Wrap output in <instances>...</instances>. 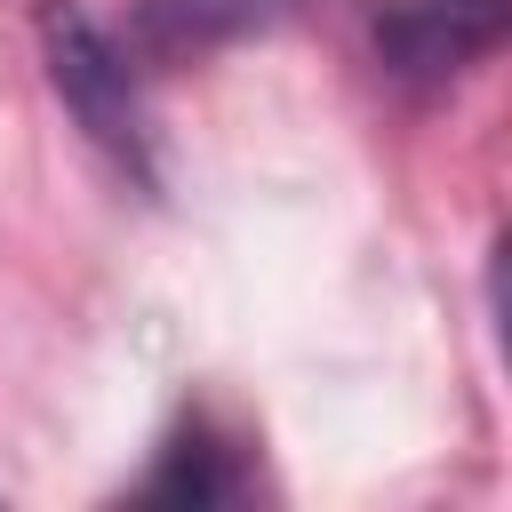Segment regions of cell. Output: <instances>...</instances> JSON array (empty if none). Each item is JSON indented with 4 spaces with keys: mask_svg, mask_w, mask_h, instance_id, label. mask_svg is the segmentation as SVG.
Instances as JSON below:
<instances>
[{
    "mask_svg": "<svg viewBox=\"0 0 512 512\" xmlns=\"http://www.w3.org/2000/svg\"><path fill=\"white\" fill-rule=\"evenodd\" d=\"M32 32H40V64H48V88L64 96V112L80 120V136L144 192H160V152H152V120H144V72L128 56V40L80 8V0H40L32 8Z\"/></svg>",
    "mask_w": 512,
    "mask_h": 512,
    "instance_id": "cell-1",
    "label": "cell"
},
{
    "mask_svg": "<svg viewBox=\"0 0 512 512\" xmlns=\"http://www.w3.org/2000/svg\"><path fill=\"white\" fill-rule=\"evenodd\" d=\"M504 40V0H384L376 56L400 88H448Z\"/></svg>",
    "mask_w": 512,
    "mask_h": 512,
    "instance_id": "cell-2",
    "label": "cell"
},
{
    "mask_svg": "<svg viewBox=\"0 0 512 512\" xmlns=\"http://www.w3.org/2000/svg\"><path fill=\"white\" fill-rule=\"evenodd\" d=\"M240 488H248V464H240V448H232L208 416L176 424L168 448H160V464L136 480L144 504H232Z\"/></svg>",
    "mask_w": 512,
    "mask_h": 512,
    "instance_id": "cell-3",
    "label": "cell"
}]
</instances>
